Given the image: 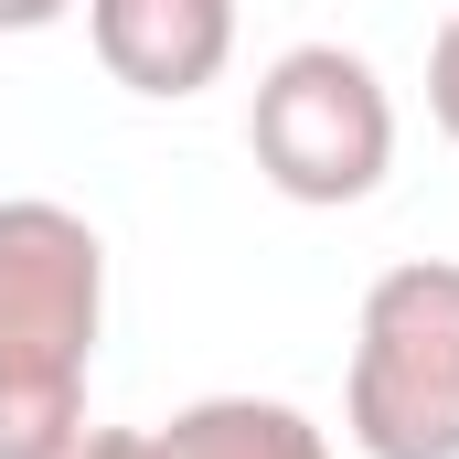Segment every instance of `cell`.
I'll list each match as a JSON object with an SVG mask.
<instances>
[{
    "mask_svg": "<svg viewBox=\"0 0 459 459\" xmlns=\"http://www.w3.org/2000/svg\"><path fill=\"white\" fill-rule=\"evenodd\" d=\"M65 459H150V428H86Z\"/></svg>",
    "mask_w": 459,
    "mask_h": 459,
    "instance_id": "cell-7",
    "label": "cell"
},
{
    "mask_svg": "<svg viewBox=\"0 0 459 459\" xmlns=\"http://www.w3.org/2000/svg\"><path fill=\"white\" fill-rule=\"evenodd\" d=\"M246 150H256V171L289 204H321V214L332 204H363L395 171V97H385V75L363 54H342V43H289L256 75Z\"/></svg>",
    "mask_w": 459,
    "mask_h": 459,
    "instance_id": "cell-3",
    "label": "cell"
},
{
    "mask_svg": "<svg viewBox=\"0 0 459 459\" xmlns=\"http://www.w3.org/2000/svg\"><path fill=\"white\" fill-rule=\"evenodd\" d=\"M342 428L363 459H459V256H406L363 289Z\"/></svg>",
    "mask_w": 459,
    "mask_h": 459,
    "instance_id": "cell-2",
    "label": "cell"
},
{
    "mask_svg": "<svg viewBox=\"0 0 459 459\" xmlns=\"http://www.w3.org/2000/svg\"><path fill=\"white\" fill-rule=\"evenodd\" d=\"M75 0H0V32H43V22H65Z\"/></svg>",
    "mask_w": 459,
    "mask_h": 459,
    "instance_id": "cell-8",
    "label": "cell"
},
{
    "mask_svg": "<svg viewBox=\"0 0 459 459\" xmlns=\"http://www.w3.org/2000/svg\"><path fill=\"white\" fill-rule=\"evenodd\" d=\"M428 117L459 139V11L438 22V43H428Z\"/></svg>",
    "mask_w": 459,
    "mask_h": 459,
    "instance_id": "cell-6",
    "label": "cell"
},
{
    "mask_svg": "<svg viewBox=\"0 0 459 459\" xmlns=\"http://www.w3.org/2000/svg\"><path fill=\"white\" fill-rule=\"evenodd\" d=\"M150 459H332V438L289 395H204L171 428H150Z\"/></svg>",
    "mask_w": 459,
    "mask_h": 459,
    "instance_id": "cell-5",
    "label": "cell"
},
{
    "mask_svg": "<svg viewBox=\"0 0 459 459\" xmlns=\"http://www.w3.org/2000/svg\"><path fill=\"white\" fill-rule=\"evenodd\" d=\"M86 43L128 97H204L235 54V0H86Z\"/></svg>",
    "mask_w": 459,
    "mask_h": 459,
    "instance_id": "cell-4",
    "label": "cell"
},
{
    "mask_svg": "<svg viewBox=\"0 0 459 459\" xmlns=\"http://www.w3.org/2000/svg\"><path fill=\"white\" fill-rule=\"evenodd\" d=\"M108 332V246L65 204H0V459L86 438V363Z\"/></svg>",
    "mask_w": 459,
    "mask_h": 459,
    "instance_id": "cell-1",
    "label": "cell"
}]
</instances>
